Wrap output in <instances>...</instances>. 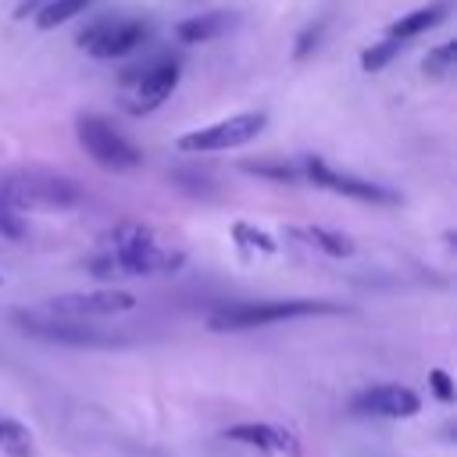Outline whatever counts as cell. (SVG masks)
<instances>
[{
    "instance_id": "6da1fadb",
    "label": "cell",
    "mask_w": 457,
    "mask_h": 457,
    "mask_svg": "<svg viewBox=\"0 0 457 457\" xmlns=\"http://www.w3.org/2000/svg\"><path fill=\"white\" fill-rule=\"evenodd\" d=\"M182 264V253L164 250L150 228L143 225H118L107 232L100 250L89 257V275L114 278V275H168Z\"/></svg>"
},
{
    "instance_id": "7a4b0ae2",
    "label": "cell",
    "mask_w": 457,
    "mask_h": 457,
    "mask_svg": "<svg viewBox=\"0 0 457 457\" xmlns=\"http://www.w3.org/2000/svg\"><path fill=\"white\" fill-rule=\"evenodd\" d=\"M0 200H7L14 211H39V207H75L82 193L64 175L39 171V168H18V171L0 175Z\"/></svg>"
},
{
    "instance_id": "3957f363",
    "label": "cell",
    "mask_w": 457,
    "mask_h": 457,
    "mask_svg": "<svg viewBox=\"0 0 457 457\" xmlns=\"http://www.w3.org/2000/svg\"><path fill=\"white\" fill-rule=\"evenodd\" d=\"M307 314H339V307L325 300H257V303L221 307L207 318V325L211 332H246V328H264V325L307 318Z\"/></svg>"
},
{
    "instance_id": "277c9868",
    "label": "cell",
    "mask_w": 457,
    "mask_h": 457,
    "mask_svg": "<svg viewBox=\"0 0 457 457\" xmlns=\"http://www.w3.org/2000/svg\"><path fill=\"white\" fill-rule=\"evenodd\" d=\"M264 111H243V114H232L225 121H214V125H204V129H193L186 136L175 139L179 150L186 154H211V150H236L250 139H257V132L264 129Z\"/></svg>"
},
{
    "instance_id": "5b68a950",
    "label": "cell",
    "mask_w": 457,
    "mask_h": 457,
    "mask_svg": "<svg viewBox=\"0 0 457 457\" xmlns=\"http://www.w3.org/2000/svg\"><path fill=\"white\" fill-rule=\"evenodd\" d=\"M75 136H79V146H82L100 168L129 171V168H139V164H143V154H139L125 136H118L104 118H96V114L79 118Z\"/></svg>"
},
{
    "instance_id": "8992f818",
    "label": "cell",
    "mask_w": 457,
    "mask_h": 457,
    "mask_svg": "<svg viewBox=\"0 0 457 457\" xmlns=\"http://www.w3.org/2000/svg\"><path fill=\"white\" fill-rule=\"evenodd\" d=\"M121 82L132 86L125 111H129V114H150V111H157V107L171 96V89L179 86V64L168 61V57H161V61H154V64H146V68H125V71H121Z\"/></svg>"
},
{
    "instance_id": "52a82bcc",
    "label": "cell",
    "mask_w": 457,
    "mask_h": 457,
    "mask_svg": "<svg viewBox=\"0 0 457 457\" xmlns=\"http://www.w3.org/2000/svg\"><path fill=\"white\" fill-rule=\"evenodd\" d=\"M139 300L125 289H93V293H64V296H54L43 311L46 314H57V318H107V314H125L132 311Z\"/></svg>"
},
{
    "instance_id": "ba28073f",
    "label": "cell",
    "mask_w": 457,
    "mask_h": 457,
    "mask_svg": "<svg viewBox=\"0 0 457 457\" xmlns=\"http://www.w3.org/2000/svg\"><path fill=\"white\" fill-rule=\"evenodd\" d=\"M14 321L32 332V336H43V339H54V343H71V346H114L121 343L118 336H104L75 318H57V314H46V311H32V314H14Z\"/></svg>"
},
{
    "instance_id": "9c48e42d",
    "label": "cell",
    "mask_w": 457,
    "mask_h": 457,
    "mask_svg": "<svg viewBox=\"0 0 457 457\" xmlns=\"http://www.w3.org/2000/svg\"><path fill=\"white\" fill-rule=\"evenodd\" d=\"M143 39H146V25L136 18H107L79 32V46L89 50L93 57H121L136 50Z\"/></svg>"
},
{
    "instance_id": "30bf717a",
    "label": "cell",
    "mask_w": 457,
    "mask_h": 457,
    "mask_svg": "<svg viewBox=\"0 0 457 457\" xmlns=\"http://www.w3.org/2000/svg\"><path fill=\"white\" fill-rule=\"evenodd\" d=\"M300 175H307L314 186L321 189H332V193H343V196H353V200H364V204H396V193L378 186V182H368V179H353V175H343V171H332L325 161L318 157H303L300 164Z\"/></svg>"
},
{
    "instance_id": "8fae6325",
    "label": "cell",
    "mask_w": 457,
    "mask_h": 457,
    "mask_svg": "<svg viewBox=\"0 0 457 457\" xmlns=\"http://www.w3.org/2000/svg\"><path fill=\"white\" fill-rule=\"evenodd\" d=\"M418 407H421V396L414 389L393 386V382L371 386V389L353 396V411L357 414H375V418H411V414H418Z\"/></svg>"
},
{
    "instance_id": "7c38bea8",
    "label": "cell",
    "mask_w": 457,
    "mask_h": 457,
    "mask_svg": "<svg viewBox=\"0 0 457 457\" xmlns=\"http://www.w3.org/2000/svg\"><path fill=\"white\" fill-rule=\"evenodd\" d=\"M225 436L236 439V443L257 446V450H271V453H282V457H300L296 436L286 432V428H278V425H253V421H246V425L225 428Z\"/></svg>"
},
{
    "instance_id": "4fadbf2b",
    "label": "cell",
    "mask_w": 457,
    "mask_h": 457,
    "mask_svg": "<svg viewBox=\"0 0 457 457\" xmlns=\"http://www.w3.org/2000/svg\"><path fill=\"white\" fill-rule=\"evenodd\" d=\"M232 25H236L232 14L211 11V14H196V18L179 21V25H175V39H179V43H211V39H218L221 32H228Z\"/></svg>"
},
{
    "instance_id": "5bb4252c",
    "label": "cell",
    "mask_w": 457,
    "mask_h": 457,
    "mask_svg": "<svg viewBox=\"0 0 457 457\" xmlns=\"http://www.w3.org/2000/svg\"><path fill=\"white\" fill-rule=\"evenodd\" d=\"M446 18V4H432V7H418L411 14H400L393 25H389V36L393 39H411V36H421L428 32L432 25H439Z\"/></svg>"
},
{
    "instance_id": "9a60e30c",
    "label": "cell",
    "mask_w": 457,
    "mask_h": 457,
    "mask_svg": "<svg viewBox=\"0 0 457 457\" xmlns=\"http://www.w3.org/2000/svg\"><path fill=\"white\" fill-rule=\"evenodd\" d=\"M0 450L11 457H32V432L21 421L0 414Z\"/></svg>"
},
{
    "instance_id": "2e32d148",
    "label": "cell",
    "mask_w": 457,
    "mask_h": 457,
    "mask_svg": "<svg viewBox=\"0 0 457 457\" xmlns=\"http://www.w3.org/2000/svg\"><path fill=\"white\" fill-rule=\"evenodd\" d=\"M89 4H93V0H50V4H43V7L36 11V25H39V29L64 25V21H71L75 14H82Z\"/></svg>"
},
{
    "instance_id": "e0dca14e",
    "label": "cell",
    "mask_w": 457,
    "mask_h": 457,
    "mask_svg": "<svg viewBox=\"0 0 457 457\" xmlns=\"http://www.w3.org/2000/svg\"><path fill=\"white\" fill-rule=\"evenodd\" d=\"M453 64H457V43H453V39H450V43L432 46V50L425 54V61H421L425 75H436V79L450 75V71H453Z\"/></svg>"
},
{
    "instance_id": "ac0fdd59",
    "label": "cell",
    "mask_w": 457,
    "mask_h": 457,
    "mask_svg": "<svg viewBox=\"0 0 457 457\" xmlns=\"http://www.w3.org/2000/svg\"><path fill=\"white\" fill-rule=\"evenodd\" d=\"M318 250H325V253H332V257H350L353 253V243H350V236H343V232H328V228H307L303 232Z\"/></svg>"
},
{
    "instance_id": "d6986e66",
    "label": "cell",
    "mask_w": 457,
    "mask_h": 457,
    "mask_svg": "<svg viewBox=\"0 0 457 457\" xmlns=\"http://www.w3.org/2000/svg\"><path fill=\"white\" fill-rule=\"evenodd\" d=\"M400 46H403V39H382V43H375V46H368L364 54H361V68L364 71H382L396 54H400Z\"/></svg>"
},
{
    "instance_id": "ffe728a7",
    "label": "cell",
    "mask_w": 457,
    "mask_h": 457,
    "mask_svg": "<svg viewBox=\"0 0 457 457\" xmlns=\"http://www.w3.org/2000/svg\"><path fill=\"white\" fill-rule=\"evenodd\" d=\"M0 236L4 239H21L25 236V218L7 200H0Z\"/></svg>"
},
{
    "instance_id": "44dd1931",
    "label": "cell",
    "mask_w": 457,
    "mask_h": 457,
    "mask_svg": "<svg viewBox=\"0 0 457 457\" xmlns=\"http://www.w3.org/2000/svg\"><path fill=\"white\" fill-rule=\"evenodd\" d=\"M243 168L253 171V175L278 179V182H296L300 179V168H293V164H243Z\"/></svg>"
},
{
    "instance_id": "7402d4cb",
    "label": "cell",
    "mask_w": 457,
    "mask_h": 457,
    "mask_svg": "<svg viewBox=\"0 0 457 457\" xmlns=\"http://www.w3.org/2000/svg\"><path fill=\"white\" fill-rule=\"evenodd\" d=\"M236 236H239V239H250V246H257V250H264V253H275V250H278L268 232H257V228H250V225H236Z\"/></svg>"
},
{
    "instance_id": "603a6c76",
    "label": "cell",
    "mask_w": 457,
    "mask_h": 457,
    "mask_svg": "<svg viewBox=\"0 0 457 457\" xmlns=\"http://www.w3.org/2000/svg\"><path fill=\"white\" fill-rule=\"evenodd\" d=\"M428 382H432V393H436L443 403L453 400V378H450L443 368H432V371H428Z\"/></svg>"
},
{
    "instance_id": "cb8c5ba5",
    "label": "cell",
    "mask_w": 457,
    "mask_h": 457,
    "mask_svg": "<svg viewBox=\"0 0 457 457\" xmlns=\"http://www.w3.org/2000/svg\"><path fill=\"white\" fill-rule=\"evenodd\" d=\"M321 29H325L321 21H318V25H307V29L300 32V39H296V50H293V54H296V57H307V54L318 46V39H321Z\"/></svg>"
},
{
    "instance_id": "d4e9b609",
    "label": "cell",
    "mask_w": 457,
    "mask_h": 457,
    "mask_svg": "<svg viewBox=\"0 0 457 457\" xmlns=\"http://www.w3.org/2000/svg\"><path fill=\"white\" fill-rule=\"evenodd\" d=\"M0 286H4V275H0Z\"/></svg>"
}]
</instances>
